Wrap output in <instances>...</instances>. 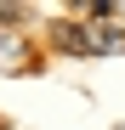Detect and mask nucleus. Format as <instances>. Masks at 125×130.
<instances>
[{
    "label": "nucleus",
    "mask_w": 125,
    "mask_h": 130,
    "mask_svg": "<svg viewBox=\"0 0 125 130\" xmlns=\"http://www.w3.org/2000/svg\"><path fill=\"white\" fill-rule=\"evenodd\" d=\"M85 51H125V28H108V23H85Z\"/></svg>",
    "instance_id": "obj_1"
}]
</instances>
